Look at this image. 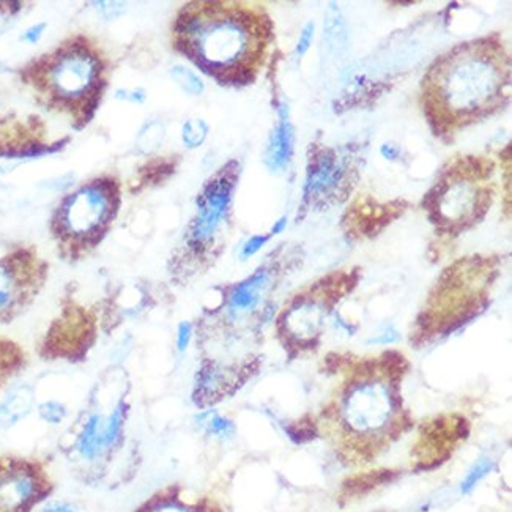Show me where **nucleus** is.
Wrapping results in <instances>:
<instances>
[{
  "label": "nucleus",
  "mask_w": 512,
  "mask_h": 512,
  "mask_svg": "<svg viewBox=\"0 0 512 512\" xmlns=\"http://www.w3.org/2000/svg\"><path fill=\"white\" fill-rule=\"evenodd\" d=\"M267 16L226 2L183 8L175 23V48L221 84L254 81L270 41Z\"/></svg>",
  "instance_id": "f257e3e1"
},
{
  "label": "nucleus",
  "mask_w": 512,
  "mask_h": 512,
  "mask_svg": "<svg viewBox=\"0 0 512 512\" xmlns=\"http://www.w3.org/2000/svg\"><path fill=\"white\" fill-rule=\"evenodd\" d=\"M508 82V59L501 46L494 41L459 46L427 73V114L443 130L465 125L498 106Z\"/></svg>",
  "instance_id": "f03ea898"
},
{
  "label": "nucleus",
  "mask_w": 512,
  "mask_h": 512,
  "mask_svg": "<svg viewBox=\"0 0 512 512\" xmlns=\"http://www.w3.org/2000/svg\"><path fill=\"white\" fill-rule=\"evenodd\" d=\"M127 396L128 386L125 385L119 393L112 394L108 402H103L95 386L89 407L79 415L60 443V451L82 483L101 486L111 478L127 438L130 415Z\"/></svg>",
  "instance_id": "7ed1b4c3"
},
{
  "label": "nucleus",
  "mask_w": 512,
  "mask_h": 512,
  "mask_svg": "<svg viewBox=\"0 0 512 512\" xmlns=\"http://www.w3.org/2000/svg\"><path fill=\"white\" fill-rule=\"evenodd\" d=\"M34 71L38 89L51 103L81 114L86 123L103 92V64L97 51L84 41H70Z\"/></svg>",
  "instance_id": "20e7f679"
},
{
  "label": "nucleus",
  "mask_w": 512,
  "mask_h": 512,
  "mask_svg": "<svg viewBox=\"0 0 512 512\" xmlns=\"http://www.w3.org/2000/svg\"><path fill=\"white\" fill-rule=\"evenodd\" d=\"M120 205L119 185L98 179L79 188L57 208L52 235L65 259H79L100 243L116 218Z\"/></svg>",
  "instance_id": "39448f33"
},
{
  "label": "nucleus",
  "mask_w": 512,
  "mask_h": 512,
  "mask_svg": "<svg viewBox=\"0 0 512 512\" xmlns=\"http://www.w3.org/2000/svg\"><path fill=\"white\" fill-rule=\"evenodd\" d=\"M489 167L484 161L468 158L443 175L426 197L427 210L435 224L464 226L486 212L492 196L489 188L478 183L489 174Z\"/></svg>",
  "instance_id": "423d86ee"
},
{
  "label": "nucleus",
  "mask_w": 512,
  "mask_h": 512,
  "mask_svg": "<svg viewBox=\"0 0 512 512\" xmlns=\"http://www.w3.org/2000/svg\"><path fill=\"white\" fill-rule=\"evenodd\" d=\"M54 490L56 483L41 459L0 454V512H34Z\"/></svg>",
  "instance_id": "0eeeda50"
},
{
  "label": "nucleus",
  "mask_w": 512,
  "mask_h": 512,
  "mask_svg": "<svg viewBox=\"0 0 512 512\" xmlns=\"http://www.w3.org/2000/svg\"><path fill=\"white\" fill-rule=\"evenodd\" d=\"M46 278L48 264L35 249L19 248L0 257V325L29 308Z\"/></svg>",
  "instance_id": "6e6552de"
},
{
  "label": "nucleus",
  "mask_w": 512,
  "mask_h": 512,
  "mask_svg": "<svg viewBox=\"0 0 512 512\" xmlns=\"http://www.w3.org/2000/svg\"><path fill=\"white\" fill-rule=\"evenodd\" d=\"M238 175L240 166L237 161L226 164L218 174L208 180L197 197L196 216L188 231V248L193 249L194 253H205L215 243L221 227L226 223Z\"/></svg>",
  "instance_id": "1a4fd4ad"
},
{
  "label": "nucleus",
  "mask_w": 512,
  "mask_h": 512,
  "mask_svg": "<svg viewBox=\"0 0 512 512\" xmlns=\"http://www.w3.org/2000/svg\"><path fill=\"white\" fill-rule=\"evenodd\" d=\"M393 412V396L382 382L360 383L350 390L342 405L344 423L350 431L361 435L377 434L385 429Z\"/></svg>",
  "instance_id": "9d476101"
},
{
  "label": "nucleus",
  "mask_w": 512,
  "mask_h": 512,
  "mask_svg": "<svg viewBox=\"0 0 512 512\" xmlns=\"http://www.w3.org/2000/svg\"><path fill=\"white\" fill-rule=\"evenodd\" d=\"M92 344V322L86 312L70 308L52 323L41 355L48 360H76Z\"/></svg>",
  "instance_id": "9b49d317"
},
{
  "label": "nucleus",
  "mask_w": 512,
  "mask_h": 512,
  "mask_svg": "<svg viewBox=\"0 0 512 512\" xmlns=\"http://www.w3.org/2000/svg\"><path fill=\"white\" fill-rule=\"evenodd\" d=\"M346 160H342L336 150L314 149L309 158L308 174H306L305 201H319L323 197L331 196L341 190V183L346 182L347 174Z\"/></svg>",
  "instance_id": "f8f14e48"
},
{
  "label": "nucleus",
  "mask_w": 512,
  "mask_h": 512,
  "mask_svg": "<svg viewBox=\"0 0 512 512\" xmlns=\"http://www.w3.org/2000/svg\"><path fill=\"white\" fill-rule=\"evenodd\" d=\"M271 284H273V273L267 267L259 268L254 275L235 284L227 295V317L232 322H238L249 314H253L267 297Z\"/></svg>",
  "instance_id": "ddd939ff"
},
{
  "label": "nucleus",
  "mask_w": 512,
  "mask_h": 512,
  "mask_svg": "<svg viewBox=\"0 0 512 512\" xmlns=\"http://www.w3.org/2000/svg\"><path fill=\"white\" fill-rule=\"evenodd\" d=\"M323 317H325V311L317 301H295L294 305L282 314L279 327L290 341L308 342L317 338Z\"/></svg>",
  "instance_id": "4468645a"
},
{
  "label": "nucleus",
  "mask_w": 512,
  "mask_h": 512,
  "mask_svg": "<svg viewBox=\"0 0 512 512\" xmlns=\"http://www.w3.org/2000/svg\"><path fill=\"white\" fill-rule=\"evenodd\" d=\"M295 131L292 120H290V111L287 104H279L278 122L275 128L271 130L268 138L267 149H265V166L275 174H281L286 171L292 156H294Z\"/></svg>",
  "instance_id": "2eb2a0df"
},
{
  "label": "nucleus",
  "mask_w": 512,
  "mask_h": 512,
  "mask_svg": "<svg viewBox=\"0 0 512 512\" xmlns=\"http://www.w3.org/2000/svg\"><path fill=\"white\" fill-rule=\"evenodd\" d=\"M37 391L29 382L8 386L0 399V429L10 431L23 423L37 409Z\"/></svg>",
  "instance_id": "dca6fc26"
},
{
  "label": "nucleus",
  "mask_w": 512,
  "mask_h": 512,
  "mask_svg": "<svg viewBox=\"0 0 512 512\" xmlns=\"http://www.w3.org/2000/svg\"><path fill=\"white\" fill-rule=\"evenodd\" d=\"M325 48L331 56H339L347 48V29L341 10L331 2L325 13V29H323Z\"/></svg>",
  "instance_id": "f3484780"
},
{
  "label": "nucleus",
  "mask_w": 512,
  "mask_h": 512,
  "mask_svg": "<svg viewBox=\"0 0 512 512\" xmlns=\"http://www.w3.org/2000/svg\"><path fill=\"white\" fill-rule=\"evenodd\" d=\"M194 423L207 437L218 442H231L237 434V426L229 416L221 415L215 410L208 409L194 416Z\"/></svg>",
  "instance_id": "a211bd4d"
},
{
  "label": "nucleus",
  "mask_w": 512,
  "mask_h": 512,
  "mask_svg": "<svg viewBox=\"0 0 512 512\" xmlns=\"http://www.w3.org/2000/svg\"><path fill=\"white\" fill-rule=\"evenodd\" d=\"M199 503H188L183 500L179 490L166 489L144 501L136 512H196Z\"/></svg>",
  "instance_id": "6ab92c4d"
},
{
  "label": "nucleus",
  "mask_w": 512,
  "mask_h": 512,
  "mask_svg": "<svg viewBox=\"0 0 512 512\" xmlns=\"http://www.w3.org/2000/svg\"><path fill=\"white\" fill-rule=\"evenodd\" d=\"M24 364L23 350L13 342L0 341V390L23 371Z\"/></svg>",
  "instance_id": "aec40b11"
},
{
  "label": "nucleus",
  "mask_w": 512,
  "mask_h": 512,
  "mask_svg": "<svg viewBox=\"0 0 512 512\" xmlns=\"http://www.w3.org/2000/svg\"><path fill=\"white\" fill-rule=\"evenodd\" d=\"M164 138H166V128H164L163 123L156 122V120L145 123L142 130L139 131L138 139H136V149L144 155H150V153L160 149Z\"/></svg>",
  "instance_id": "412c9836"
},
{
  "label": "nucleus",
  "mask_w": 512,
  "mask_h": 512,
  "mask_svg": "<svg viewBox=\"0 0 512 512\" xmlns=\"http://www.w3.org/2000/svg\"><path fill=\"white\" fill-rule=\"evenodd\" d=\"M35 412L40 421L52 427L62 426L70 416L68 405L65 402L57 401V399L38 402Z\"/></svg>",
  "instance_id": "4be33fe9"
},
{
  "label": "nucleus",
  "mask_w": 512,
  "mask_h": 512,
  "mask_svg": "<svg viewBox=\"0 0 512 512\" xmlns=\"http://www.w3.org/2000/svg\"><path fill=\"white\" fill-rule=\"evenodd\" d=\"M171 76L175 84L191 97H199L204 92V82L199 76L191 71L190 68L183 67V65H174L171 68Z\"/></svg>",
  "instance_id": "5701e85b"
},
{
  "label": "nucleus",
  "mask_w": 512,
  "mask_h": 512,
  "mask_svg": "<svg viewBox=\"0 0 512 512\" xmlns=\"http://www.w3.org/2000/svg\"><path fill=\"white\" fill-rule=\"evenodd\" d=\"M492 470H494V461H490L489 457H481V459H478V461L470 467L465 478L462 479V494H472L475 487L478 486Z\"/></svg>",
  "instance_id": "b1692460"
},
{
  "label": "nucleus",
  "mask_w": 512,
  "mask_h": 512,
  "mask_svg": "<svg viewBox=\"0 0 512 512\" xmlns=\"http://www.w3.org/2000/svg\"><path fill=\"white\" fill-rule=\"evenodd\" d=\"M208 131H210V128H208L205 120H188L182 128V141L186 149H199L207 139Z\"/></svg>",
  "instance_id": "393cba45"
},
{
  "label": "nucleus",
  "mask_w": 512,
  "mask_h": 512,
  "mask_svg": "<svg viewBox=\"0 0 512 512\" xmlns=\"http://www.w3.org/2000/svg\"><path fill=\"white\" fill-rule=\"evenodd\" d=\"M271 235H253V237H249L245 243H243L242 248H240V260L251 259V257L256 256L259 253L260 249L264 248L267 245L268 240H270Z\"/></svg>",
  "instance_id": "a878e982"
},
{
  "label": "nucleus",
  "mask_w": 512,
  "mask_h": 512,
  "mask_svg": "<svg viewBox=\"0 0 512 512\" xmlns=\"http://www.w3.org/2000/svg\"><path fill=\"white\" fill-rule=\"evenodd\" d=\"M314 34H316V24L308 23L303 30H301L300 37H298L297 46H295V56L298 59L308 54L309 48H311L312 40H314Z\"/></svg>",
  "instance_id": "bb28decb"
},
{
  "label": "nucleus",
  "mask_w": 512,
  "mask_h": 512,
  "mask_svg": "<svg viewBox=\"0 0 512 512\" xmlns=\"http://www.w3.org/2000/svg\"><path fill=\"white\" fill-rule=\"evenodd\" d=\"M194 327L191 322H180L179 328H177V339H175V346H177V352L185 353L190 347L191 341H193Z\"/></svg>",
  "instance_id": "cd10ccee"
},
{
  "label": "nucleus",
  "mask_w": 512,
  "mask_h": 512,
  "mask_svg": "<svg viewBox=\"0 0 512 512\" xmlns=\"http://www.w3.org/2000/svg\"><path fill=\"white\" fill-rule=\"evenodd\" d=\"M40 512H84L78 503L67 500H52L49 498L45 505H41Z\"/></svg>",
  "instance_id": "c85d7f7f"
},
{
  "label": "nucleus",
  "mask_w": 512,
  "mask_h": 512,
  "mask_svg": "<svg viewBox=\"0 0 512 512\" xmlns=\"http://www.w3.org/2000/svg\"><path fill=\"white\" fill-rule=\"evenodd\" d=\"M95 5L98 7V12L108 21L117 19L125 13V4H122V2H97Z\"/></svg>",
  "instance_id": "c756f323"
},
{
  "label": "nucleus",
  "mask_w": 512,
  "mask_h": 512,
  "mask_svg": "<svg viewBox=\"0 0 512 512\" xmlns=\"http://www.w3.org/2000/svg\"><path fill=\"white\" fill-rule=\"evenodd\" d=\"M45 29V23L35 24V26L29 27L23 34V41H26L29 45H35V43H38L40 38L43 37Z\"/></svg>",
  "instance_id": "7c9ffc66"
},
{
  "label": "nucleus",
  "mask_w": 512,
  "mask_h": 512,
  "mask_svg": "<svg viewBox=\"0 0 512 512\" xmlns=\"http://www.w3.org/2000/svg\"><path fill=\"white\" fill-rule=\"evenodd\" d=\"M380 155H382L385 160L396 161L401 158L402 152L393 142H385V144H382V147H380Z\"/></svg>",
  "instance_id": "2f4dec72"
},
{
  "label": "nucleus",
  "mask_w": 512,
  "mask_h": 512,
  "mask_svg": "<svg viewBox=\"0 0 512 512\" xmlns=\"http://www.w3.org/2000/svg\"><path fill=\"white\" fill-rule=\"evenodd\" d=\"M397 339H399V333L393 327H390L386 328L377 338H372L369 344H391V342H396Z\"/></svg>",
  "instance_id": "473e14b6"
},
{
  "label": "nucleus",
  "mask_w": 512,
  "mask_h": 512,
  "mask_svg": "<svg viewBox=\"0 0 512 512\" xmlns=\"http://www.w3.org/2000/svg\"><path fill=\"white\" fill-rule=\"evenodd\" d=\"M116 97L119 100H128L131 103H144L145 93L142 90H134V92H127V90H119L116 93Z\"/></svg>",
  "instance_id": "72a5a7b5"
},
{
  "label": "nucleus",
  "mask_w": 512,
  "mask_h": 512,
  "mask_svg": "<svg viewBox=\"0 0 512 512\" xmlns=\"http://www.w3.org/2000/svg\"><path fill=\"white\" fill-rule=\"evenodd\" d=\"M287 221H289L287 216H282V218H279L278 221L273 224V227H271L270 235H279L286 231Z\"/></svg>",
  "instance_id": "f704fd0d"
},
{
  "label": "nucleus",
  "mask_w": 512,
  "mask_h": 512,
  "mask_svg": "<svg viewBox=\"0 0 512 512\" xmlns=\"http://www.w3.org/2000/svg\"><path fill=\"white\" fill-rule=\"evenodd\" d=\"M4 171V169H2V167H0V172Z\"/></svg>",
  "instance_id": "c9c22d12"
}]
</instances>
